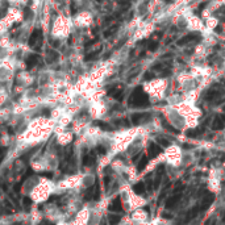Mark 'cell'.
Returning <instances> with one entry per match:
<instances>
[{"mask_svg":"<svg viewBox=\"0 0 225 225\" xmlns=\"http://www.w3.org/2000/svg\"><path fill=\"white\" fill-rule=\"evenodd\" d=\"M149 104V97L144 92V90L141 87H137L133 91V93L129 97V106L132 107H145Z\"/></svg>","mask_w":225,"mask_h":225,"instance_id":"1","label":"cell"},{"mask_svg":"<svg viewBox=\"0 0 225 225\" xmlns=\"http://www.w3.org/2000/svg\"><path fill=\"white\" fill-rule=\"evenodd\" d=\"M40 40H42V32L40 30V29H34V30L32 32L30 37H29V45L34 46L37 42H41Z\"/></svg>","mask_w":225,"mask_h":225,"instance_id":"2","label":"cell"},{"mask_svg":"<svg viewBox=\"0 0 225 225\" xmlns=\"http://www.w3.org/2000/svg\"><path fill=\"white\" fill-rule=\"evenodd\" d=\"M199 38H200V36H199L198 33H191V34H187V36H184V37H182L176 43L179 46H183V45H186V43L194 41V40H199Z\"/></svg>","mask_w":225,"mask_h":225,"instance_id":"3","label":"cell"},{"mask_svg":"<svg viewBox=\"0 0 225 225\" xmlns=\"http://www.w3.org/2000/svg\"><path fill=\"white\" fill-rule=\"evenodd\" d=\"M161 151H162V147L158 146L155 142H151L149 145V157L150 158H155L157 155L161 154Z\"/></svg>","mask_w":225,"mask_h":225,"instance_id":"4","label":"cell"},{"mask_svg":"<svg viewBox=\"0 0 225 225\" xmlns=\"http://www.w3.org/2000/svg\"><path fill=\"white\" fill-rule=\"evenodd\" d=\"M109 93L111 96H113L116 100H122V87L121 86H116V87H112V88L109 90Z\"/></svg>","mask_w":225,"mask_h":225,"instance_id":"5","label":"cell"},{"mask_svg":"<svg viewBox=\"0 0 225 225\" xmlns=\"http://www.w3.org/2000/svg\"><path fill=\"white\" fill-rule=\"evenodd\" d=\"M213 200H215V195L211 194V192H208L201 200V209H207L213 203Z\"/></svg>","mask_w":225,"mask_h":225,"instance_id":"6","label":"cell"},{"mask_svg":"<svg viewBox=\"0 0 225 225\" xmlns=\"http://www.w3.org/2000/svg\"><path fill=\"white\" fill-rule=\"evenodd\" d=\"M109 211H112V212H120V211H122L121 199H120V196L113 199V201H112L111 205H109Z\"/></svg>","mask_w":225,"mask_h":225,"instance_id":"7","label":"cell"},{"mask_svg":"<svg viewBox=\"0 0 225 225\" xmlns=\"http://www.w3.org/2000/svg\"><path fill=\"white\" fill-rule=\"evenodd\" d=\"M40 59H41V58H40L38 54H30V55H29V58L27 59L28 67H33L34 65H37V63L40 62Z\"/></svg>","mask_w":225,"mask_h":225,"instance_id":"8","label":"cell"},{"mask_svg":"<svg viewBox=\"0 0 225 225\" xmlns=\"http://www.w3.org/2000/svg\"><path fill=\"white\" fill-rule=\"evenodd\" d=\"M133 191L136 192L137 195H145V191H146V187H145V183L138 182L133 186Z\"/></svg>","mask_w":225,"mask_h":225,"instance_id":"9","label":"cell"},{"mask_svg":"<svg viewBox=\"0 0 225 225\" xmlns=\"http://www.w3.org/2000/svg\"><path fill=\"white\" fill-rule=\"evenodd\" d=\"M149 117V113H133L130 120H132L133 124H138L142 119H147Z\"/></svg>","mask_w":225,"mask_h":225,"instance_id":"10","label":"cell"},{"mask_svg":"<svg viewBox=\"0 0 225 225\" xmlns=\"http://www.w3.org/2000/svg\"><path fill=\"white\" fill-rule=\"evenodd\" d=\"M179 199H180V195H175L174 194V196L173 198H170L167 201H166V207L167 208H171V207H175V204L178 201H179Z\"/></svg>","mask_w":225,"mask_h":225,"instance_id":"11","label":"cell"},{"mask_svg":"<svg viewBox=\"0 0 225 225\" xmlns=\"http://www.w3.org/2000/svg\"><path fill=\"white\" fill-rule=\"evenodd\" d=\"M58 57H59V54H58V53L55 52V50H49L46 59H48V62H49V63H52V62H54V61H57V59H58Z\"/></svg>","mask_w":225,"mask_h":225,"instance_id":"12","label":"cell"},{"mask_svg":"<svg viewBox=\"0 0 225 225\" xmlns=\"http://www.w3.org/2000/svg\"><path fill=\"white\" fill-rule=\"evenodd\" d=\"M212 128L215 129V130H221V129L224 128V121H223V120H221V119L219 117V116H217L216 120H215V121H213Z\"/></svg>","mask_w":225,"mask_h":225,"instance_id":"13","label":"cell"},{"mask_svg":"<svg viewBox=\"0 0 225 225\" xmlns=\"http://www.w3.org/2000/svg\"><path fill=\"white\" fill-rule=\"evenodd\" d=\"M120 220H121V217L119 215H109L108 216V223L109 225H117L120 223Z\"/></svg>","mask_w":225,"mask_h":225,"instance_id":"14","label":"cell"},{"mask_svg":"<svg viewBox=\"0 0 225 225\" xmlns=\"http://www.w3.org/2000/svg\"><path fill=\"white\" fill-rule=\"evenodd\" d=\"M147 161H149L147 157H142V159H141L140 163H138V166H137V171H138V173L142 171V170L147 166Z\"/></svg>","mask_w":225,"mask_h":225,"instance_id":"15","label":"cell"},{"mask_svg":"<svg viewBox=\"0 0 225 225\" xmlns=\"http://www.w3.org/2000/svg\"><path fill=\"white\" fill-rule=\"evenodd\" d=\"M198 212H199V208H198V207H195L194 209H191V211L187 213V217H186V220H184V221H186V223H187V221H190L191 219H194V217H196Z\"/></svg>","mask_w":225,"mask_h":225,"instance_id":"16","label":"cell"},{"mask_svg":"<svg viewBox=\"0 0 225 225\" xmlns=\"http://www.w3.org/2000/svg\"><path fill=\"white\" fill-rule=\"evenodd\" d=\"M186 134H187V137H190V138H192V137H198L199 134H200V129H191V130H188Z\"/></svg>","mask_w":225,"mask_h":225,"instance_id":"17","label":"cell"},{"mask_svg":"<svg viewBox=\"0 0 225 225\" xmlns=\"http://www.w3.org/2000/svg\"><path fill=\"white\" fill-rule=\"evenodd\" d=\"M83 163H84L86 166H91L93 163V157L92 155H84V158H83Z\"/></svg>","mask_w":225,"mask_h":225,"instance_id":"18","label":"cell"},{"mask_svg":"<svg viewBox=\"0 0 225 225\" xmlns=\"http://www.w3.org/2000/svg\"><path fill=\"white\" fill-rule=\"evenodd\" d=\"M116 29H117V27H116V25H115V27H112L111 29H108V30H106V32H104V37H106V38L111 37V36H112V34H113L115 32H116Z\"/></svg>","mask_w":225,"mask_h":225,"instance_id":"19","label":"cell"},{"mask_svg":"<svg viewBox=\"0 0 225 225\" xmlns=\"http://www.w3.org/2000/svg\"><path fill=\"white\" fill-rule=\"evenodd\" d=\"M158 46H159L158 41H151L149 43V50H150V52H155V50L158 49Z\"/></svg>","mask_w":225,"mask_h":225,"instance_id":"20","label":"cell"},{"mask_svg":"<svg viewBox=\"0 0 225 225\" xmlns=\"http://www.w3.org/2000/svg\"><path fill=\"white\" fill-rule=\"evenodd\" d=\"M163 125H165V128H166V129H169V132H173V133H175V134H179V130H176L175 128H173V126H170L169 124H166V122H163Z\"/></svg>","mask_w":225,"mask_h":225,"instance_id":"21","label":"cell"},{"mask_svg":"<svg viewBox=\"0 0 225 225\" xmlns=\"http://www.w3.org/2000/svg\"><path fill=\"white\" fill-rule=\"evenodd\" d=\"M99 53H100V50H95V52H93V53L88 54V55L86 57V59H87V61H88V59H93V58H95V57H96Z\"/></svg>","mask_w":225,"mask_h":225,"instance_id":"22","label":"cell"},{"mask_svg":"<svg viewBox=\"0 0 225 225\" xmlns=\"http://www.w3.org/2000/svg\"><path fill=\"white\" fill-rule=\"evenodd\" d=\"M96 150H97V153H100V154H104V153H106V149H104L103 146H97Z\"/></svg>","mask_w":225,"mask_h":225,"instance_id":"23","label":"cell"},{"mask_svg":"<svg viewBox=\"0 0 225 225\" xmlns=\"http://www.w3.org/2000/svg\"><path fill=\"white\" fill-rule=\"evenodd\" d=\"M151 78H154V75L151 74V72H146V74H145V79H146V81H149V79H151Z\"/></svg>","mask_w":225,"mask_h":225,"instance_id":"24","label":"cell"},{"mask_svg":"<svg viewBox=\"0 0 225 225\" xmlns=\"http://www.w3.org/2000/svg\"><path fill=\"white\" fill-rule=\"evenodd\" d=\"M161 144H163V146H169V142H166V140H159Z\"/></svg>","mask_w":225,"mask_h":225,"instance_id":"25","label":"cell"},{"mask_svg":"<svg viewBox=\"0 0 225 225\" xmlns=\"http://www.w3.org/2000/svg\"><path fill=\"white\" fill-rule=\"evenodd\" d=\"M205 5H207V2H205V3H201V4L199 5V9H203V8H204Z\"/></svg>","mask_w":225,"mask_h":225,"instance_id":"26","label":"cell"},{"mask_svg":"<svg viewBox=\"0 0 225 225\" xmlns=\"http://www.w3.org/2000/svg\"><path fill=\"white\" fill-rule=\"evenodd\" d=\"M40 225H52V223H49V221H42Z\"/></svg>","mask_w":225,"mask_h":225,"instance_id":"27","label":"cell"},{"mask_svg":"<svg viewBox=\"0 0 225 225\" xmlns=\"http://www.w3.org/2000/svg\"><path fill=\"white\" fill-rule=\"evenodd\" d=\"M182 146H183L184 149H190V147H192V146H191V145H187V144H183V145H182Z\"/></svg>","mask_w":225,"mask_h":225,"instance_id":"28","label":"cell"},{"mask_svg":"<svg viewBox=\"0 0 225 225\" xmlns=\"http://www.w3.org/2000/svg\"><path fill=\"white\" fill-rule=\"evenodd\" d=\"M216 32H217V33H221V27H217L216 28Z\"/></svg>","mask_w":225,"mask_h":225,"instance_id":"29","label":"cell"},{"mask_svg":"<svg viewBox=\"0 0 225 225\" xmlns=\"http://www.w3.org/2000/svg\"><path fill=\"white\" fill-rule=\"evenodd\" d=\"M165 2H166V3H171L173 0H165Z\"/></svg>","mask_w":225,"mask_h":225,"instance_id":"30","label":"cell"},{"mask_svg":"<svg viewBox=\"0 0 225 225\" xmlns=\"http://www.w3.org/2000/svg\"><path fill=\"white\" fill-rule=\"evenodd\" d=\"M223 109H224V111H225V106H224V108H223Z\"/></svg>","mask_w":225,"mask_h":225,"instance_id":"31","label":"cell"}]
</instances>
